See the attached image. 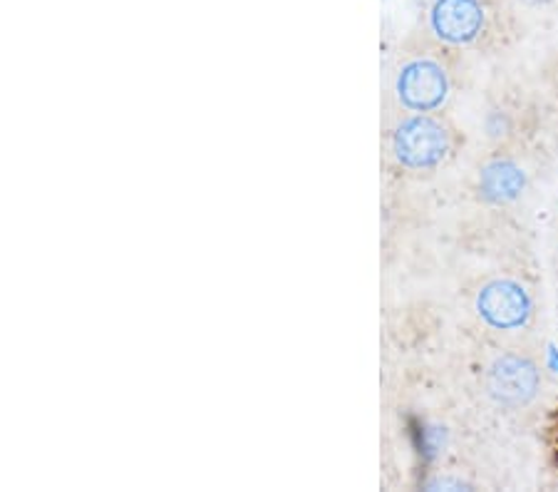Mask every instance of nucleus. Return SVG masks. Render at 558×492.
<instances>
[{"label": "nucleus", "instance_id": "obj_1", "mask_svg": "<svg viewBox=\"0 0 558 492\" xmlns=\"http://www.w3.org/2000/svg\"><path fill=\"white\" fill-rule=\"evenodd\" d=\"M497 0H432L429 31L447 45H470L489 31Z\"/></svg>", "mask_w": 558, "mask_h": 492}, {"label": "nucleus", "instance_id": "obj_2", "mask_svg": "<svg viewBox=\"0 0 558 492\" xmlns=\"http://www.w3.org/2000/svg\"><path fill=\"white\" fill-rule=\"evenodd\" d=\"M398 163L408 169L437 167L449 152V132L439 120L420 112L404 120L392 134Z\"/></svg>", "mask_w": 558, "mask_h": 492}, {"label": "nucleus", "instance_id": "obj_3", "mask_svg": "<svg viewBox=\"0 0 558 492\" xmlns=\"http://www.w3.org/2000/svg\"><path fill=\"white\" fill-rule=\"evenodd\" d=\"M542 388L538 365L524 353H501L487 371V393L507 408L529 406Z\"/></svg>", "mask_w": 558, "mask_h": 492}, {"label": "nucleus", "instance_id": "obj_4", "mask_svg": "<svg viewBox=\"0 0 558 492\" xmlns=\"http://www.w3.org/2000/svg\"><path fill=\"white\" fill-rule=\"evenodd\" d=\"M449 93L445 68L435 60H412L398 75V97L412 112H432Z\"/></svg>", "mask_w": 558, "mask_h": 492}, {"label": "nucleus", "instance_id": "obj_5", "mask_svg": "<svg viewBox=\"0 0 558 492\" xmlns=\"http://www.w3.org/2000/svg\"><path fill=\"white\" fill-rule=\"evenodd\" d=\"M476 309H480V316L487 321L492 328L511 331V328H521L529 321L531 299L521 284L509 281V279H497V281H489L480 291Z\"/></svg>", "mask_w": 558, "mask_h": 492}, {"label": "nucleus", "instance_id": "obj_6", "mask_svg": "<svg viewBox=\"0 0 558 492\" xmlns=\"http://www.w3.org/2000/svg\"><path fill=\"white\" fill-rule=\"evenodd\" d=\"M526 187V175L509 159H494L480 172V192L492 204H509L521 196Z\"/></svg>", "mask_w": 558, "mask_h": 492}, {"label": "nucleus", "instance_id": "obj_7", "mask_svg": "<svg viewBox=\"0 0 558 492\" xmlns=\"http://www.w3.org/2000/svg\"><path fill=\"white\" fill-rule=\"evenodd\" d=\"M514 3L521 8H529V11H542V8L554 5L556 0H514Z\"/></svg>", "mask_w": 558, "mask_h": 492}]
</instances>
